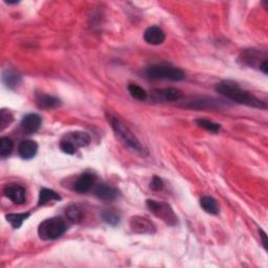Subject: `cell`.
I'll return each mask as SVG.
<instances>
[{"label":"cell","instance_id":"cell-13","mask_svg":"<svg viewBox=\"0 0 268 268\" xmlns=\"http://www.w3.org/2000/svg\"><path fill=\"white\" fill-rule=\"evenodd\" d=\"M94 194L97 198L105 201H111L118 197L119 192L115 187L106 183L97 184L94 189Z\"/></svg>","mask_w":268,"mask_h":268},{"label":"cell","instance_id":"cell-20","mask_svg":"<svg viewBox=\"0 0 268 268\" xmlns=\"http://www.w3.org/2000/svg\"><path fill=\"white\" fill-rule=\"evenodd\" d=\"M59 200H61V196L57 192L50 189H46V187H43L39 194L38 205H44L50 201H59Z\"/></svg>","mask_w":268,"mask_h":268},{"label":"cell","instance_id":"cell-19","mask_svg":"<svg viewBox=\"0 0 268 268\" xmlns=\"http://www.w3.org/2000/svg\"><path fill=\"white\" fill-rule=\"evenodd\" d=\"M200 207L204 212H207L211 215H217L219 214V204L215 198L211 196H203L200 199Z\"/></svg>","mask_w":268,"mask_h":268},{"label":"cell","instance_id":"cell-24","mask_svg":"<svg viewBox=\"0 0 268 268\" xmlns=\"http://www.w3.org/2000/svg\"><path fill=\"white\" fill-rule=\"evenodd\" d=\"M14 149V142L11 138L8 137H1L0 138V156L2 158L7 157L12 153Z\"/></svg>","mask_w":268,"mask_h":268},{"label":"cell","instance_id":"cell-11","mask_svg":"<svg viewBox=\"0 0 268 268\" xmlns=\"http://www.w3.org/2000/svg\"><path fill=\"white\" fill-rule=\"evenodd\" d=\"M260 59H267V58L266 57L262 58V53L259 50H255V49L245 50L244 52H242V55H241L240 57V60L242 61L243 64L251 66V67H258L259 69H260L261 65L264 63V62L267 61L265 60L263 62H260Z\"/></svg>","mask_w":268,"mask_h":268},{"label":"cell","instance_id":"cell-6","mask_svg":"<svg viewBox=\"0 0 268 268\" xmlns=\"http://www.w3.org/2000/svg\"><path fill=\"white\" fill-rule=\"evenodd\" d=\"M129 224L132 231L136 234H154L156 231L154 223L145 216H133Z\"/></svg>","mask_w":268,"mask_h":268},{"label":"cell","instance_id":"cell-25","mask_svg":"<svg viewBox=\"0 0 268 268\" xmlns=\"http://www.w3.org/2000/svg\"><path fill=\"white\" fill-rule=\"evenodd\" d=\"M196 124H197V126H199L200 128L207 130V131H210V132H213V133H217L221 129V125H219L217 123H214L209 120H204V119L196 120Z\"/></svg>","mask_w":268,"mask_h":268},{"label":"cell","instance_id":"cell-21","mask_svg":"<svg viewBox=\"0 0 268 268\" xmlns=\"http://www.w3.org/2000/svg\"><path fill=\"white\" fill-rule=\"evenodd\" d=\"M30 217V213H12L5 216L6 221L10 223L13 228H19L22 223Z\"/></svg>","mask_w":268,"mask_h":268},{"label":"cell","instance_id":"cell-14","mask_svg":"<svg viewBox=\"0 0 268 268\" xmlns=\"http://www.w3.org/2000/svg\"><path fill=\"white\" fill-rule=\"evenodd\" d=\"M42 120L40 115L36 113H30L22 119L21 121V128L28 133H35L39 130L41 127Z\"/></svg>","mask_w":268,"mask_h":268},{"label":"cell","instance_id":"cell-23","mask_svg":"<svg viewBox=\"0 0 268 268\" xmlns=\"http://www.w3.org/2000/svg\"><path fill=\"white\" fill-rule=\"evenodd\" d=\"M128 91L130 95L137 101H146L148 99V92L145 90L144 88L136 84H129L128 85Z\"/></svg>","mask_w":268,"mask_h":268},{"label":"cell","instance_id":"cell-8","mask_svg":"<svg viewBox=\"0 0 268 268\" xmlns=\"http://www.w3.org/2000/svg\"><path fill=\"white\" fill-rule=\"evenodd\" d=\"M182 92L177 88H165L159 89V90H155L153 92V99L155 101L160 102H177L181 99Z\"/></svg>","mask_w":268,"mask_h":268},{"label":"cell","instance_id":"cell-17","mask_svg":"<svg viewBox=\"0 0 268 268\" xmlns=\"http://www.w3.org/2000/svg\"><path fill=\"white\" fill-rule=\"evenodd\" d=\"M36 102H37L40 108L44 109H53L61 105V101L58 97L48 94H37V96H36Z\"/></svg>","mask_w":268,"mask_h":268},{"label":"cell","instance_id":"cell-9","mask_svg":"<svg viewBox=\"0 0 268 268\" xmlns=\"http://www.w3.org/2000/svg\"><path fill=\"white\" fill-rule=\"evenodd\" d=\"M4 196L15 204H23L26 201V191L19 184L7 185L4 191Z\"/></svg>","mask_w":268,"mask_h":268},{"label":"cell","instance_id":"cell-27","mask_svg":"<svg viewBox=\"0 0 268 268\" xmlns=\"http://www.w3.org/2000/svg\"><path fill=\"white\" fill-rule=\"evenodd\" d=\"M60 148L64 152V153L69 154V155H74L78 150V148L73 144V142L69 141L66 138H63L60 141Z\"/></svg>","mask_w":268,"mask_h":268},{"label":"cell","instance_id":"cell-5","mask_svg":"<svg viewBox=\"0 0 268 268\" xmlns=\"http://www.w3.org/2000/svg\"><path fill=\"white\" fill-rule=\"evenodd\" d=\"M146 204L148 209L153 213L157 218L162 219L166 224L170 226H174L177 224L178 220H177L176 214L168 203L162 202V201H156L153 199H148L146 201Z\"/></svg>","mask_w":268,"mask_h":268},{"label":"cell","instance_id":"cell-15","mask_svg":"<svg viewBox=\"0 0 268 268\" xmlns=\"http://www.w3.org/2000/svg\"><path fill=\"white\" fill-rule=\"evenodd\" d=\"M38 152V145L37 142L26 139L20 142L19 147H18V153L23 158V159H31L36 156Z\"/></svg>","mask_w":268,"mask_h":268},{"label":"cell","instance_id":"cell-7","mask_svg":"<svg viewBox=\"0 0 268 268\" xmlns=\"http://www.w3.org/2000/svg\"><path fill=\"white\" fill-rule=\"evenodd\" d=\"M183 107H187V108H193V109H207L212 108L216 109L220 108L222 106V103L219 100L212 99V97H204V96H198V97H193L191 100L183 101Z\"/></svg>","mask_w":268,"mask_h":268},{"label":"cell","instance_id":"cell-10","mask_svg":"<svg viewBox=\"0 0 268 268\" xmlns=\"http://www.w3.org/2000/svg\"><path fill=\"white\" fill-rule=\"evenodd\" d=\"M96 181V176L92 173H84L78 178L75 183L74 190L80 194H84L90 191L94 186Z\"/></svg>","mask_w":268,"mask_h":268},{"label":"cell","instance_id":"cell-22","mask_svg":"<svg viewBox=\"0 0 268 268\" xmlns=\"http://www.w3.org/2000/svg\"><path fill=\"white\" fill-rule=\"evenodd\" d=\"M101 216L107 224H109L111 226H117L121 220L120 214L113 210H104L101 214Z\"/></svg>","mask_w":268,"mask_h":268},{"label":"cell","instance_id":"cell-4","mask_svg":"<svg viewBox=\"0 0 268 268\" xmlns=\"http://www.w3.org/2000/svg\"><path fill=\"white\" fill-rule=\"evenodd\" d=\"M146 76L152 80H171V81H182L185 73L178 67L168 64L151 65L146 69Z\"/></svg>","mask_w":268,"mask_h":268},{"label":"cell","instance_id":"cell-3","mask_svg":"<svg viewBox=\"0 0 268 268\" xmlns=\"http://www.w3.org/2000/svg\"><path fill=\"white\" fill-rule=\"evenodd\" d=\"M67 229L65 221L59 217L47 218L40 223L38 227V235L44 241L56 240L63 236Z\"/></svg>","mask_w":268,"mask_h":268},{"label":"cell","instance_id":"cell-28","mask_svg":"<svg viewBox=\"0 0 268 268\" xmlns=\"http://www.w3.org/2000/svg\"><path fill=\"white\" fill-rule=\"evenodd\" d=\"M12 121H13L12 113L8 110L2 109L1 112H0V126H1V130L7 127L8 125L12 123Z\"/></svg>","mask_w":268,"mask_h":268},{"label":"cell","instance_id":"cell-12","mask_svg":"<svg viewBox=\"0 0 268 268\" xmlns=\"http://www.w3.org/2000/svg\"><path fill=\"white\" fill-rule=\"evenodd\" d=\"M144 39L151 45H160V44L164 43L166 35L164 31L158 28V26H150L144 34Z\"/></svg>","mask_w":268,"mask_h":268},{"label":"cell","instance_id":"cell-29","mask_svg":"<svg viewBox=\"0 0 268 268\" xmlns=\"http://www.w3.org/2000/svg\"><path fill=\"white\" fill-rule=\"evenodd\" d=\"M150 187L153 191H162L163 187H164V181L160 177L158 176H153V178H152L151 180V183H150Z\"/></svg>","mask_w":268,"mask_h":268},{"label":"cell","instance_id":"cell-30","mask_svg":"<svg viewBox=\"0 0 268 268\" xmlns=\"http://www.w3.org/2000/svg\"><path fill=\"white\" fill-rule=\"evenodd\" d=\"M260 233H261V237L263 239V245H264V248H266V234L264 233V231L262 229H260Z\"/></svg>","mask_w":268,"mask_h":268},{"label":"cell","instance_id":"cell-26","mask_svg":"<svg viewBox=\"0 0 268 268\" xmlns=\"http://www.w3.org/2000/svg\"><path fill=\"white\" fill-rule=\"evenodd\" d=\"M66 216L73 223H80L83 219V213L76 205H71L66 210Z\"/></svg>","mask_w":268,"mask_h":268},{"label":"cell","instance_id":"cell-1","mask_svg":"<svg viewBox=\"0 0 268 268\" xmlns=\"http://www.w3.org/2000/svg\"><path fill=\"white\" fill-rule=\"evenodd\" d=\"M216 91L226 99L241 105L260 109L267 108V104L264 101L258 99L252 92L241 88L238 83L230 81V80H223V81L219 82L216 85Z\"/></svg>","mask_w":268,"mask_h":268},{"label":"cell","instance_id":"cell-16","mask_svg":"<svg viewBox=\"0 0 268 268\" xmlns=\"http://www.w3.org/2000/svg\"><path fill=\"white\" fill-rule=\"evenodd\" d=\"M64 138H66L69 141L73 142V144L77 148L86 147V146H88L89 144H90V141H91L90 135H89L88 133L82 132V131H76V132L68 133Z\"/></svg>","mask_w":268,"mask_h":268},{"label":"cell","instance_id":"cell-18","mask_svg":"<svg viewBox=\"0 0 268 268\" xmlns=\"http://www.w3.org/2000/svg\"><path fill=\"white\" fill-rule=\"evenodd\" d=\"M2 81L7 88L15 89L21 84V76L14 70L7 69L2 74Z\"/></svg>","mask_w":268,"mask_h":268},{"label":"cell","instance_id":"cell-2","mask_svg":"<svg viewBox=\"0 0 268 268\" xmlns=\"http://www.w3.org/2000/svg\"><path fill=\"white\" fill-rule=\"evenodd\" d=\"M107 120H108L109 124L111 125V128L114 131L115 135L119 137V139L125 146H127L129 149L136 152L138 154L144 155L147 153L146 149L141 145V142L136 137L135 134H134L118 117L109 113L107 114Z\"/></svg>","mask_w":268,"mask_h":268}]
</instances>
